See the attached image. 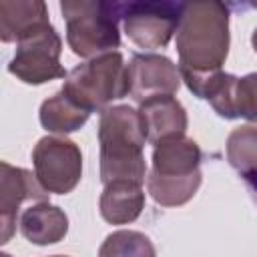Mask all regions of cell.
I'll list each match as a JSON object with an SVG mask.
<instances>
[{
	"instance_id": "obj_17",
	"label": "cell",
	"mask_w": 257,
	"mask_h": 257,
	"mask_svg": "<svg viewBox=\"0 0 257 257\" xmlns=\"http://www.w3.org/2000/svg\"><path fill=\"white\" fill-rule=\"evenodd\" d=\"M203 181V173L189 179H161L155 175H147V191L153 201L161 207H181L189 203L199 191Z\"/></svg>"
},
{
	"instance_id": "obj_22",
	"label": "cell",
	"mask_w": 257,
	"mask_h": 257,
	"mask_svg": "<svg viewBox=\"0 0 257 257\" xmlns=\"http://www.w3.org/2000/svg\"><path fill=\"white\" fill-rule=\"evenodd\" d=\"M0 257H12V255H8V253H2V255H0Z\"/></svg>"
},
{
	"instance_id": "obj_8",
	"label": "cell",
	"mask_w": 257,
	"mask_h": 257,
	"mask_svg": "<svg viewBox=\"0 0 257 257\" xmlns=\"http://www.w3.org/2000/svg\"><path fill=\"white\" fill-rule=\"evenodd\" d=\"M0 243H8L16 231V217L18 207L32 199V201H48V191L40 185L36 175L28 169L14 167L6 161L0 163Z\"/></svg>"
},
{
	"instance_id": "obj_11",
	"label": "cell",
	"mask_w": 257,
	"mask_h": 257,
	"mask_svg": "<svg viewBox=\"0 0 257 257\" xmlns=\"http://www.w3.org/2000/svg\"><path fill=\"white\" fill-rule=\"evenodd\" d=\"M201 149L191 137L161 141L153 149V169L149 173L161 179H189L201 175Z\"/></svg>"
},
{
	"instance_id": "obj_12",
	"label": "cell",
	"mask_w": 257,
	"mask_h": 257,
	"mask_svg": "<svg viewBox=\"0 0 257 257\" xmlns=\"http://www.w3.org/2000/svg\"><path fill=\"white\" fill-rule=\"evenodd\" d=\"M209 104L221 118H245L257 122V72L245 74L243 78L227 72Z\"/></svg>"
},
{
	"instance_id": "obj_16",
	"label": "cell",
	"mask_w": 257,
	"mask_h": 257,
	"mask_svg": "<svg viewBox=\"0 0 257 257\" xmlns=\"http://www.w3.org/2000/svg\"><path fill=\"white\" fill-rule=\"evenodd\" d=\"M88 116H90V112L84 110L82 106H78L62 90H58L56 94L46 98L40 104V110H38L40 124L48 133H58V135H66V133L78 131L80 126L86 124Z\"/></svg>"
},
{
	"instance_id": "obj_10",
	"label": "cell",
	"mask_w": 257,
	"mask_h": 257,
	"mask_svg": "<svg viewBox=\"0 0 257 257\" xmlns=\"http://www.w3.org/2000/svg\"><path fill=\"white\" fill-rule=\"evenodd\" d=\"M139 114L143 118L147 141L151 145L185 137V131L189 124L187 110L173 94L147 98L145 102L139 104Z\"/></svg>"
},
{
	"instance_id": "obj_5",
	"label": "cell",
	"mask_w": 257,
	"mask_h": 257,
	"mask_svg": "<svg viewBox=\"0 0 257 257\" xmlns=\"http://www.w3.org/2000/svg\"><path fill=\"white\" fill-rule=\"evenodd\" d=\"M62 40L48 22L16 42V52L8 62V72L24 84L40 86L56 78H66L60 64Z\"/></svg>"
},
{
	"instance_id": "obj_18",
	"label": "cell",
	"mask_w": 257,
	"mask_h": 257,
	"mask_svg": "<svg viewBox=\"0 0 257 257\" xmlns=\"http://www.w3.org/2000/svg\"><path fill=\"white\" fill-rule=\"evenodd\" d=\"M227 161L243 175L257 173V126H237L227 137Z\"/></svg>"
},
{
	"instance_id": "obj_20",
	"label": "cell",
	"mask_w": 257,
	"mask_h": 257,
	"mask_svg": "<svg viewBox=\"0 0 257 257\" xmlns=\"http://www.w3.org/2000/svg\"><path fill=\"white\" fill-rule=\"evenodd\" d=\"M243 179H245V183H247V187H249V191L255 195V199H257V173H249V175H243Z\"/></svg>"
},
{
	"instance_id": "obj_1",
	"label": "cell",
	"mask_w": 257,
	"mask_h": 257,
	"mask_svg": "<svg viewBox=\"0 0 257 257\" xmlns=\"http://www.w3.org/2000/svg\"><path fill=\"white\" fill-rule=\"evenodd\" d=\"M229 42V8L223 2H185L175 38L179 68L219 70L227 60Z\"/></svg>"
},
{
	"instance_id": "obj_14",
	"label": "cell",
	"mask_w": 257,
	"mask_h": 257,
	"mask_svg": "<svg viewBox=\"0 0 257 257\" xmlns=\"http://www.w3.org/2000/svg\"><path fill=\"white\" fill-rule=\"evenodd\" d=\"M48 22H50L48 8L42 0H2L0 2L2 42H18Z\"/></svg>"
},
{
	"instance_id": "obj_19",
	"label": "cell",
	"mask_w": 257,
	"mask_h": 257,
	"mask_svg": "<svg viewBox=\"0 0 257 257\" xmlns=\"http://www.w3.org/2000/svg\"><path fill=\"white\" fill-rule=\"evenodd\" d=\"M98 257H157V251L145 233L120 229L102 241Z\"/></svg>"
},
{
	"instance_id": "obj_23",
	"label": "cell",
	"mask_w": 257,
	"mask_h": 257,
	"mask_svg": "<svg viewBox=\"0 0 257 257\" xmlns=\"http://www.w3.org/2000/svg\"><path fill=\"white\" fill-rule=\"evenodd\" d=\"M50 257H68V255H50Z\"/></svg>"
},
{
	"instance_id": "obj_9",
	"label": "cell",
	"mask_w": 257,
	"mask_h": 257,
	"mask_svg": "<svg viewBox=\"0 0 257 257\" xmlns=\"http://www.w3.org/2000/svg\"><path fill=\"white\" fill-rule=\"evenodd\" d=\"M128 96L135 102H145L147 98L161 94H175L181 86L179 66L155 52H137L128 62Z\"/></svg>"
},
{
	"instance_id": "obj_3",
	"label": "cell",
	"mask_w": 257,
	"mask_h": 257,
	"mask_svg": "<svg viewBox=\"0 0 257 257\" xmlns=\"http://www.w3.org/2000/svg\"><path fill=\"white\" fill-rule=\"evenodd\" d=\"M120 4L108 0H62L66 42L80 58H94L120 46Z\"/></svg>"
},
{
	"instance_id": "obj_4",
	"label": "cell",
	"mask_w": 257,
	"mask_h": 257,
	"mask_svg": "<svg viewBox=\"0 0 257 257\" xmlns=\"http://www.w3.org/2000/svg\"><path fill=\"white\" fill-rule=\"evenodd\" d=\"M78 106L88 112H102L112 100L124 98L131 92L128 66L120 52L112 50L76 64L64 78L60 88Z\"/></svg>"
},
{
	"instance_id": "obj_21",
	"label": "cell",
	"mask_w": 257,
	"mask_h": 257,
	"mask_svg": "<svg viewBox=\"0 0 257 257\" xmlns=\"http://www.w3.org/2000/svg\"><path fill=\"white\" fill-rule=\"evenodd\" d=\"M251 44H253V48H255V52H257V28L253 30V36H251Z\"/></svg>"
},
{
	"instance_id": "obj_7",
	"label": "cell",
	"mask_w": 257,
	"mask_h": 257,
	"mask_svg": "<svg viewBox=\"0 0 257 257\" xmlns=\"http://www.w3.org/2000/svg\"><path fill=\"white\" fill-rule=\"evenodd\" d=\"M32 165L40 185L56 195L74 191L82 177V153L78 145L60 135L38 139L32 149Z\"/></svg>"
},
{
	"instance_id": "obj_6",
	"label": "cell",
	"mask_w": 257,
	"mask_h": 257,
	"mask_svg": "<svg viewBox=\"0 0 257 257\" xmlns=\"http://www.w3.org/2000/svg\"><path fill=\"white\" fill-rule=\"evenodd\" d=\"M185 2H122L120 22L139 48H165L179 28Z\"/></svg>"
},
{
	"instance_id": "obj_15",
	"label": "cell",
	"mask_w": 257,
	"mask_h": 257,
	"mask_svg": "<svg viewBox=\"0 0 257 257\" xmlns=\"http://www.w3.org/2000/svg\"><path fill=\"white\" fill-rule=\"evenodd\" d=\"M98 209L100 217L110 225H128L137 221L145 209L143 185L131 181H114L104 185Z\"/></svg>"
},
{
	"instance_id": "obj_13",
	"label": "cell",
	"mask_w": 257,
	"mask_h": 257,
	"mask_svg": "<svg viewBox=\"0 0 257 257\" xmlns=\"http://www.w3.org/2000/svg\"><path fill=\"white\" fill-rule=\"evenodd\" d=\"M18 227H20L22 237L28 243L46 247V245H54L66 237L68 217L60 207H56L48 201H40L22 211V215L18 219Z\"/></svg>"
},
{
	"instance_id": "obj_2",
	"label": "cell",
	"mask_w": 257,
	"mask_h": 257,
	"mask_svg": "<svg viewBox=\"0 0 257 257\" xmlns=\"http://www.w3.org/2000/svg\"><path fill=\"white\" fill-rule=\"evenodd\" d=\"M98 143L102 185L114 181L145 183L147 165L143 147L147 143V133L139 110L128 104L108 106L102 110L98 120Z\"/></svg>"
}]
</instances>
